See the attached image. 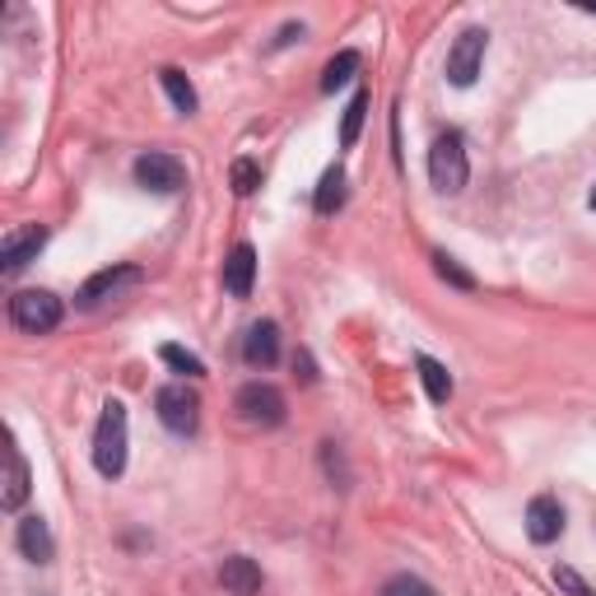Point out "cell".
Returning <instances> with one entry per match:
<instances>
[{
  "label": "cell",
  "mask_w": 596,
  "mask_h": 596,
  "mask_svg": "<svg viewBox=\"0 0 596 596\" xmlns=\"http://www.w3.org/2000/svg\"><path fill=\"white\" fill-rule=\"evenodd\" d=\"M341 206H345V168L335 164V168H327V173H322V183H317L312 210H317V214H335Z\"/></svg>",
  "instance_id": "obj_16"
},
{
  "label": "cell",
  "mask_w": 596,
  "mask_h": 596,
  "mask_svg": "<svg viewBox=\"0 0 596 596\" xmlns=\"http://www.w3.org/2000/svg\"><path fill=\"white\" fill-rule=\"evenodd\" d=\"M383 596H439L424 578H415V573H396V578L383 583Z\"/></svg>",
  "instance_id": "obj_22"
},
{
  "label": "cell",
  "mask_w": 596,
  "mask_h": 596,
  "mask_svg": "<svg viewBox=\"0 0 596 596\" xmlns=\"http://www.w3.org/2000/svg\"><path fill=\"white\" fill-rule=\"evenodd\" d=\"M93 466L108 481H117L126 471V406L122 401H103V415H98V429H93Z\"/></svg>",
  "instance_id": "obj_1"
},
{
  "label": "cell",
  "mask_w": 596,
  "mask_h": 596,
  "mask_svg": "<svg viewBox=\"0 0 596 596\" xmlns=\"http://www.w3.org/2000/svg\"><path fill=\"white\" fill-rule=\"evenodd\" d=\"M238 420L252 424V429H275V424H285V396L280 387H271V383H247L243 391H238Z\"/></svg>",
  "instance_id": "obj_5"
},
{
  "label": "cell",
  "mask_w": 596,
  "mask_h": 596,
  "mask_svg": "<svg viewBox=\"0 0 596 596\" xmlns=\"http://www.w3.org/2000/svg\"><path fill=\"white\" fill-rule=\"evenodd\" d=\"M220 583L229 596H256L262 592V569H256V560H247V554H229L220 564Z\"/></svg>",
  "instance_id": "obj_11"
},
{
  "label": "cell",
  "mask_w": 596,
  "mask_h": 596,
  "mask_svg": "<svg viewBox=\"0 0 596 596\" xmlns=\"http://www.w3.org/2000/svg\"><path fill=\"white\" fill-rule=\"evenodd\" d=\"M0 485H5V489H0V504H5L10 512L24 508V499H29V466H24V456H19L14 443H5V481H0Z\"/></svg>",
  "instance_id": "obj_14"
},
{
  "label": "cell",
  "mask_w": 596,
  "mask_h": 596,
  "mask_svg": "<svg viewBox=\"0 0 596 596\" xmlns=\"http://www.w3.org/2000/svg\"><path fill=\"white\" fill-rule=\"evenodd\" d=\"M154 410H158V424H164L168 433H177V439H187V433H196V424H201V396H196L187 383L158 387Z\"/></svg>",
  "instance_id": "obj_4"
},
{
  "label": "cell",
  "mask_w": 596,
  "mask_h": 596,
  "mask_svg": "<svg viewBox=\"0 0 596 596\" xmlns=\"http://www.w3.org/2000/svg\"><path fill=\"white\" fill-rule=\"evenodd\" d=\"M554 583H560V587H564L569 596H596V592H592V587H587V583L578 578V573H573V569H564V564L554 569Z\"/></svg>",
  "instance_id": "obj_25"
},
{
  "label": "cell",
  "mask_w": 596,
  "mask_h": 596,
  "mask_svg": "<svg viewBox=\"0 0 596 596\" xmlns=\"http://www.w3.org/2000/svg\"><path fill=\"white\" fill-rule=\"evenodd\" d=\"M592 210H596V187H592Z\"/></svg>",
  "instance_id": "obj_28"
},
{
  "label": "cell",
  "mask_w": 596,
  "mask_h": 596,
  "mask_svg": "<svg viewBox=\"0 0 596 596\" xmlns=\"http://www.w3.org/2000/svg\"><path fill=\"white\" fill-rule=\"evenodd\" d=\"M294 37H303V24H285V29H280V37H275V47H289Z\"/></svg>",
  "instance_id": "obj_27"
},
{
  "label": "cell",
  "mask_w": 596,
  "mask_h": 596,
  "mask_svg": "<svg viewBox=\"0 0 596 596\" xmlns=\"http://www.w3.org/2000/svg\"><path fill=\"white\" fill-rule=\"evenodd\" d=\"M252 280H256V252H252V243H238L229 252V262H224V289L233 298H247Z\"/></svg>",
  "instance_id": "obj_13"
},
{
  "label": "cell",
  "mask_w": 596,
  "mask_h": 596,
  "mask_svg": "<svg viewBox=\"0 0 596 596\" xmlns=\"http://www.w3.org/2000/svg\"><path fill=\"white\" fill-rule=\"evenodd\" d=\"M158 85H164V93L173 98V108H177V112H196V103H201V98H196V89H191V79L177 70V66H164V70H158Z\"/></svg>",
  "instance_id": "obj_17"
},
{
  "label": "cell",
  "mask_w": 596,
  "mask_h": 596,
  "mask_svg": "<svg viewBox=\"0 0 596 596\" xmlns=\"http://www.w3.org/2000/svg\"><path fill=\"white\" fill-rule=\"evenodd\" d=\"M364 112H368V89H354L350 108H345V122H341V145H345V150H354V141H360V131H364Z\"/></svg>",
  "instance_id": "obj_20"
},
{
  "label": "cell",
  "mask_w": 596,
  "mask_h": 596,
  "mask_svg": "<svg viewBox=\"0 0 596 596\" xmlns=\"http://www.w3.org/2000/svg\"><path fill=\"white\" fill-rule=\"evenodd\" d=\"M243 360L252 368H271L275 360H280V327H275V322H256L247 331V341H243Z\"/></svg>",
  "instance_id": "obj_12"
},
{
  "label": "cell",
  "mask_w": 596,
  "mask_h": 596,
  "mask_svg": "<svg viewBox=\"0 0 596 596\" xmlns=\"http://www.w3.org/2000/svg\"><path fill=\"white\" fill-rule=\"evenodd\" d=\"M131 285H141V271H135V266H108V271H98V275H89V280L79 285L75 303L79 308H98V303H108V298H117Z\"/></svg>",
  "instance_id": "obj_8"
},
{
  "label": "cell",
  "mask_w": 596,
  "mask_h": 596,
  "mask_svg": "<svg viewBox=\"0 0 596 596\" xmlns=\"http://www.w3.org/2000/svg\"><path fill=\"white\" fill-rule=\"evenodd\" d=\"M256 187H262V168H256L252 158H238V164H233V191L238 196H252Z\"/></svg>",
  "instance_id": "obj_23"
},
{
  "label": "cell",
  "mask_w": 596,
  "mask_h": 596,
  "mask_svg": "<svg viewBox=\"0 0 596 596\" xmlns=\"http://www.w3.org/2000/svg\"><path fill=\"white\" fill-rule=\"evenodd\" d=\"M560 531H564V508L560 499H550V494H536V499L527 504V536L536 545H550V541H560Z\"/></svg>",
  "instance_id": "obj_10"
},
{
  "label": "cell",
  "mask_w": 596,
  "mask_h": 596,
  "mask_svg": "<svg viewBox=\"0 0 596 596\" xmlns=\"http://www.w3.org/2000/svg\"><path fill=\"white\" fill-rule=\"evenodd\" d=\"M43 243H47V229H43V224H19V229H10L5 243H0V271L19 275L37 252H43Z\"/></svg>",
  "instance_id": "obj_9"
},
{
  "label": "cell",
  "mask_w": 596,
  "mask_h": 596,
  "mask_svg": "<svg viewBox=\"0 0 596 596\" xmlns=\"http://www.w3.org/2000/svg\"><path fill=\"white\" fill-rule=\"evenodd\" d=\"M135 183H141L145 191L173 196V191L187 187V168H183V158H173L164 150H150V154L135 158Z\"/></svg>",
  "instance_id": "obj_6"
},
{
  "label": "cell",
  "mask_w": 596,
  "mask_h": 596,
  "mask_svg": "<svg viewBox=\"0 0 596 596\" xmlns=\"http://www.w3.org/2000/svg\"><path fill=\"white\" fill-rule=\"evenodd\" d=\"M466 177H471V164H466L462 135L443 131L439 141H433V150H429V183L439 187L443 196H456V191L466 187Z\"/></svg>",
  "instance_id": "obj_2"
},
{
  "label": "cell",
  "mask_w": 596,
  "mask_h": 596,
  "mask_svg": "<svg viewBox=\"0 0 596 596\" xmlns=\"http://www.w3.org/2000/svg\"><path fill=\"white\" fill-rule=\"evenodd\" d=\"M294 368H298V377H303V383H317V368H312V354H308V350L294 354Z\"/></svg>",
  "instance_id": "obj_26"
},
{
  "label": "cell",
  "mask_w": 596,
  "mask_h": 596,
  "mask_svg": "<svg viewBox=\"0 0 596 596\" xmlns=\"http://www.w3.org/2000/svg\"><path fill=\"white\" fill-rule=\"evenodd\" d=\"M10 322L29 335H47L62 327V298L52 289H19L10 298Z\"/></svg>",
  "instance_id": "obj_3"
},
{
  "label": "cell",
  "mask_w": 596,
  "mask_h": 596,
  "mask_svg": "<svg viewBox=\"0 0 596 596\" xmlns=\"http://www.w3.org/2000/svg\"><path fill=\"white\" fill-rule=\"evenodd\" d=\"M19 550H24V560H33V564H47L52 554H56L52 531H47L43 518H24V522H19Z\"/></svg>",
  "instance_id": "obj_15"
},
{
  "label": "cell",
  "mask_w": 596,
  "mask_h": 596,
  "mask_svg": "<svg viewBox=\"0 0 596 596\" xmlns=\"http://www.w3.org/2000/svg\"><path fill=\"white\" fill-rule=\"evenodd\" d=\"M415 368H420V383H424V391H429V401H433V406H443L448 396H452V377H448V368H443L439 360H429V354H420V360H415Z\"/></svg>",
  "instance_id": "obj_18"
},
{
  "label": "cell",
  "mask_w": 596,
  "mask_h": 596,
  "mask_svg": "<svg viewBox=\"0 0 596 596\" xmlns=\"http://www.w3.org/2000/svg\"><path fill=\"white\" fill-rule=\"evenodd\" d=\"M354 70H360V52H341V56H331V62H327V75H322V89L327 93H335V89H341V85H350V79H354Z\"/></svg>",
  "instance_id": "obj_19"
},
{
  "label": "cell",
  "mask_w": 596,
  "mask_h": 596,
  "mask_svg": "<svg viewBox=\"0 0 596 596\" xmlns=\"http://www.w3.org/2000/svg\"><path fill=\"white\" fill-rule=\"evenodd\" d=\"M433 271H439V275H443V280H448V285H456V289H475V280H471V275H466L462 266H456V262H452V256H448V252H433Z\"/></svg>",
  "instance_id": "obj_24"
},
{
  "label": "cell",
  "mask_w": 596,
  "mask_h": 596,
  "mask_svg": "<svg viewBox=\"0 0 596 596\" xmlns=\"http://www.w3.org/2000/svg\"><path fill=\"white\" fill-rule=\"evenodd\" d=\"M158 360H164L173 373H187V377H206V364L196 360L191 350H183V345H164L158 350Z\"/></svg>",
  "instance_id": "obj_21"
},
{
  "label": "cell",
  "mask_w": 596,
  "mask_h": 596,
  "mask_svg": "<svg viewBox=\"0 0 596 596\" xmlns=\"http://www.w3.org/2000/svg\"><path fill=\"white\" fill-rule=\"evenodd\" d=\"M485 47H489V33L485 29H466L452 43V52H448V79H452L456 89H471L475 85V75H481V66H485Z\"/></svg>",
  "instance_id": "obj_7"
}]
</instances>
